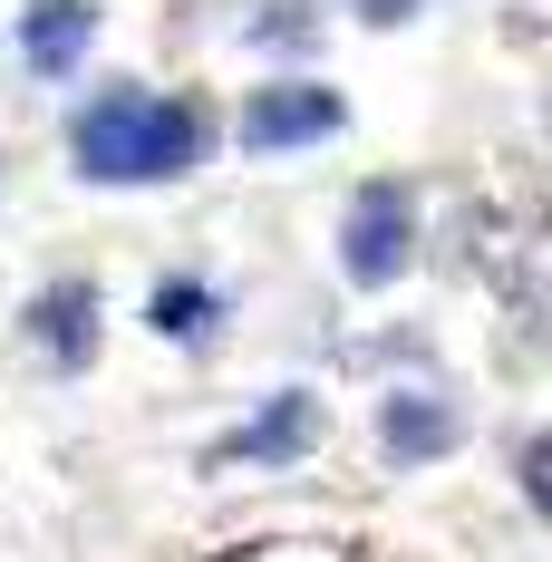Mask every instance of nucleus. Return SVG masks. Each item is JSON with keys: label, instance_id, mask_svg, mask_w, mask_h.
I'll use <instances>...</instances> for the list:
<instances>
[{"label": "nucleus", "instance_id": "20e7f679", "mask_svg": "<svg viewBox=\"0 0 552 562\" xmlns=\"http://www.w3.org/2000/svg\"><path fill=\"white\" fill-rule=\"evenodd\" d=\"M88 49V0H30V68H78Z\"/></svg>", "mask_w": 552, "mask_h": 562}, {"label": "nucleus", "instance_id": "423d86ee", "mask_svg": "<svg viewBox=\"0 0 552 562\" xmlns=\"http://www.w3.org/2000/svg\"><path fill=\"white\" fill-rule=\"evenodd\" d=\"M387 447H397V456H437V447H446V407L397 397V407H387Z\"/></svg>", "mask_w": 552, "mask_h": 562}, {"label": "nucleus", "instance_id": "0eeeda50", "mask_svg": "<svg viewBox=\"0 0 552 562\" xmlns=\"http://www.w3.org/2000/svg\"><path fill=\"white\" fill-rule=\"evenodd\" d=\"M301 427H311V407H301V397H281L272 417H252V427L233 437V456H281V447H301Z\"/></svg>", "mask_w": 552, "mask_h": 562}, {"label": "nucleus", "instance_id": "39448f33", "mask_svg": "<svg viewBox=\"0 0 552 562\" xmlns=\"http://www.w3.org/2000/svg\"><path fill=\"white\" fill-rule=\"evenodd\" d=\"M40 339H49L58 359H88V339H98V291H88V281L49 291V301H40Z\"/></svg>", "mask_w": 552, "mask_h": 562}, {"label": "nucleus", "instance_id": "6e6552de", "mask_svg": "<svg viewBox=\"0 0 552 562\" xmlns=\"http://www.w3.org/2000/svg\"><path fill=\"white\" fill-rule=\"evenodd\" d=\"M156 330H204V291H194V281L156 291Z\"/></svg>", "mask_w": 552, "mask_h": 562}, {"label": "nucleus", "instance_id": "1a4fd4ad", "mask_svg": "<svg viewBox=\"0 0 552 562\" xmlns=\"http://www.w3.org/2000/svg\"><path fill=\"white\" fill-rule=\"evenodd\" d=\"M407 10H417V0H359V20H369V30H397Z\"/></svg>", "mask_w": 552, "mask_h": 562}, {"label": "nucleus", "instance_id": "f03ea898", "mask_svg": "<svg viewBox=\"0 0 552 562\" xmlns=\"http://www.w3.org/2000/svg\"><path fill=\"white\" fill-rule=\"evenodd\" d=\"M339 252H349V281H397V262H407V194H397V184H369V194L349 204Z\"/></svg>", "mask_w": 552, "mask_h": 562}, {"label": "nucleus", "instance_id": "7ed1b4c3", "mask_svg": "<svg viewBox=\"0 0 552 562\" xmlns=\"http://www.w3.org/2000/svg\"><path fill=\"white\" fill-rule=\"evenodd\" d=\"M330 126H339L330 88H262V98L243 108V136H252V146H311V136H330Z\"/></svg>", "mask_w": 552, "mask_h": 562}, {"label": "nucleus", "instance_id": "f257e3e1", "mask_svg": "<svg viewBox=\"0 0 552 562\" xmlns=\"http://www.w3.org/2000/svg\"><path fill=\"white\" fill-rule=\"evenodd\" d=\"M204 156V116L184 98H108L78 116V175L98 184H156Z\"/></svg>", "mask_w": 552, "mask_h": 562}]
</instances>
